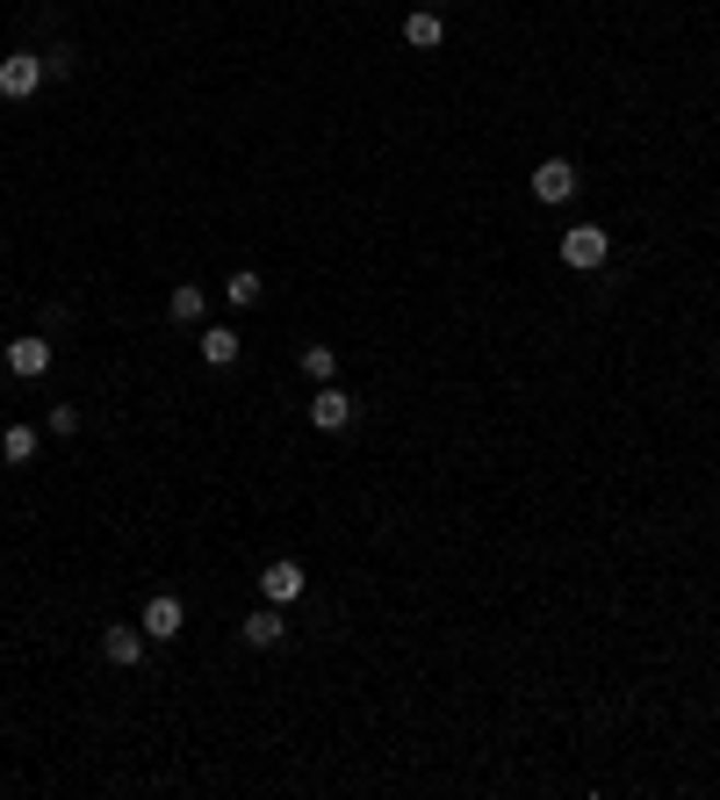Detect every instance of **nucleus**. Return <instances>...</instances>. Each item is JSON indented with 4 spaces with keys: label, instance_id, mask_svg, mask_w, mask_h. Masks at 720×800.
Returning a JSON list of instances; mask_svg holds the SVG:
<instances>
[{
    "label": "nucleus",
    "instance_id": "8",
    "mask_svg": "<svg viewBox=\"0 0 720 800\" xmlns=\"http://www.w3.org/2000/svg\"><path fill=\"white\" fill-rule=\"evenodd\" d=\"M404 44H411V51H440V44H446V22L432 15V8H411V15H404Z\"/></svg>",
    "mask_w": 720,
    "mask_h": 800
},
{
    "label": "nucleus",
    "instance_id": "4",
    "mask_svg": "<svg viewBox=\"0 0 720 800\" xmlns=\"http://www.w3.org/2000/svg\"><path fill=\"white\" fill-rule=\"evenodd\" d=\"M577 195V166L569 159H541L533 166V202H569Z\"/></svg>",
    "mask_w": 720,
    "mask_h": 800
},
{
    "label": "nucleus",
    "instance_id": "6",
    "mask_svg": "<svg viewBox=\"0 0 720 800\" xmlns=\"http://www.w3.org/2000/svg\"><path fill=\"white\" fill-rule=\"evenodd\" d=\"M44 368H51V339H15V347H8V375H22V383H36V375H44Z\"/></svg>",
    "mask_w": 720,
    "mask_h": 800
},
{
    "label": "nucleus",
    "instance_id": "2",
    "mask_svg": "<svg viewBox=\"0 0 720 800\" xmlns=\"http://www.w3.org/2000/svg\"><path fill=\"white\" fill-rule=\"evenodd\" d=\"M44 72H51V66H44L36 51H15V58H0V94H8V102H30V94L44 88Z\"/></svg>",
    "mask_w": 720,
    "mask_h": 800
},
{
    "label": "nucleus",
    "instance_id": "15",
    "mask_svg": "<svg viewBox=\"0 0 720 800\" xmlns=\"http://www.w3.org/2000/svg\"><path fill=\"white\" fill-rule=\"evenodd\" d=\"M0 454H8V462H30L36 454V426H8V433H0Z\"/></svg>",
    "mask_w": 720,
    "mask_h": 800
},
{
    "label": "nucleus",
    "instance_id": "14",
    "mask_svg": "<svg viewBox=\"0 0 720 800\" xmlns=\"http://www.w3.org/2000/svg\"><path fill=\"white\" fill-rule=\"evenodd\" d=\"M303 375L310 383H332V375H339V353L332 347H303Z\"/></svg>",
    "mask_w": 720,
    "mask_h": 800
},
{
    "label": "nucleus",
    "instance_id": "10",
    "mask_svg": "<svg viewBox=\"0 0 720 800\" xmlns=\"http://www.w3.org/2000/svg\"><path fill=\"white\" fill-rule=\"evenodd\" d=\"M202 361L209 368H231V361H239V332H231V325H209L202 332Z\"/></svg>",
    "mask_w": 720,
    "mask_h": 800
},
{
    "label": "nucleus",
    "instance_id": "5",
    "mask_svg": "<svg viewBox=\"0 0 720 800\" xmlns=\"http://www.w3.org/2000/svg\"><path fill=\"white\" fill-rule=\"evenodd\" d=\"M259 592L275 599V606H289V599H303V563L295 556H275L267 570H259Z\"/></svg>",
    "mask_w": 720,
    "mask_h": 800
},
{
    "label": "nucleus",
    "instance_id": "9",
    "mask_svg": "<svg viewBox=\"0 0 720 800\" xmlns=\"http://www.w3.org/2000/svg\"><path fill=\"white\" fill-rule=\"evenodd\" d=\"M102 657L108 663H144V627H108V635H102Z\"/></svg>",
    "mask_w": 720,
    "mask_h": 800
},
{
    "label": "nucleus",
    "instance_id": "12",
    "mask_svg": "<svg viewBox=\"0 0 720 800\" xmlns=\"http://www.w3.org/2000/svg\"><path fill=\"white\" fill-rule=\"evenodd\" d=\"M166 311H173V317H181V325H202V311H209V297H202V289H195V281H181V289H173V297H166Z\"/></svg>",
    "mask_w": 720,
    "mask_h": 800
},
{
    "label": "nucleus",
    "instance_id": "11",
    "mask_svg": "<svg viewBox=\"0 0 720 800\" xmlns=\"http://www.w3.org/2000/svg\"><path fill=\"white\" fill-rule=\"evenodd\" d=\"M281 635H289V627H281V613L267 606V613H253V621H245V649H275Z\"/></svg>",
    "mask_w": 720,
    "mask_h": 800
},
{
    "label": "nucleus",
    "instance_id": "7",
    "mask_svg": "<svg viewBox=\"0 0 720 800\" xmlns=\"http://www.w3.org/2000/svg\"><path fill=\"white\" fill-rule=\"evenodd\" d=\"M181 621H188V613H181V599H166V592H159L152 599V606H144V642H173V635H181Z\"/></svg>",
    "mask_w": 720,
    "mask_h": 800
},
{
    "label": "nucleus",
    "instance_id": "16",
    "mask_svg": "<svg viewBox=\"0 0 720 800\" xmlns=\"http://www.w3.org/2000/svg\"><path fill=\"white\" fill-rule=\"evenodd\" d=\"M44 426H51L58 440H72V433H80V411H72V404H51V418H44Z\"/></svg>",
    "mask_w": 720,
    "mask_h": 800
},
{
    "label": "nucleus",
    "instance_id": "1",
    "mask_svg": "<svg viewBox=\"0 0 720 800\" xmlns=\"http://www.w3.org/2000/svg\"><path fill=\"white\" fill-rule=\"evenodd\" d=\"M605 253H613V231H599V224H569L562 231V267H577V275L605 267Z\"/></svg>",
    "mask_w": 720,
    "mask_h": 800
},
{
    "label": "nucleus",
    "instance_id": "13",
    "mask_svg": "<svg viewBox=\"0 0 720 800\" xmlns=\"http://www.w3.org/2000/svg\"><path fill=\"white\" fill-rule=\"evenodd\" d=\"M259 289H267V281H259V275H253V267H239V275L223 281V297L239 303V311H253V303H259Z\"/></svg>",
    "mask_w": 720,
    "mask_h": 800
},
{
    "label": "nucleus",
    "instance_id": "3",
    "mask_svg": "<svg viewBox=\"0 0 720 800\" xmlns=\"http://www.w3.org/2000/svg\"><path fill=\"white\" fill-rule=\"evenodd\" d=\"M310 426H317V433H339V426H353V397H346L339 383H317V397H310Z\"/></svg>",
    "mask_w": 720,
    "mask_h": 800
}]
</instances>
